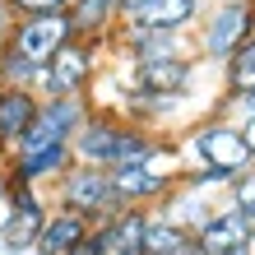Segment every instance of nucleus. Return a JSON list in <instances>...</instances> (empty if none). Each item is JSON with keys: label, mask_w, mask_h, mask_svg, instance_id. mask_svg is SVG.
I'll return each mask as SVG.
<instances>
[{"label": "nucleus", "mask_w": 255, "mask_h": 255, "mask_svg": "<svg viewBox=\"0 0 255 255\" xmlns=\"http://www.w3.org/2000/svg\"><path fill=\"white\" fill-rule=\"evenodd\" d=\"M98 74V42L70 37L37 74V98H79Z\"/></svg>", "instance_id": "5"}, {"label": "nucleus", "mask_w": 255, "mask_h": 255, "mask_svg": "<svg viewBox=\"0 0 255 255\" xmlns=\"http://www.w3.org/2000/svg\"><path fill=\"white\" fill-rule=\"evenodd\" d=\"M65 255H112V251H107V237H102V228L93 223V228H88V232H84V237H79V242H74Z\"/></svg>", "instance_id": "21"}, {"label": "nucleus", "mask_w": 255, "mask_h": 255, "mask_svg": "<svg viewBox=\"0 0 255 255\" xmlns=\"http://www.w3.org/2000/svg\"><path fill=\"white\" fill-rule=\"evenodd\" d=\"M93 228L84 214H74V209H56V214H47V223H42L37 242H33V255H65L79 237Z\"/></svg>", "instance_id": "14"}, {"label": "nucleus", "mask_w": 255, "mask_h": 255, "mask_svg": "<svg viewBox=\"0 0 255 255\" xmlns=\"http://www.w3.org/2000/svg\"><path fill=\"white\" fill-rule=\"evenodd\" d=\"M195 28H200V33H195L200 56L223 65L255 33V0H218V5L204 14V23H195Z\"/></svg>", "instance_id": "2"}, {"label": "nucleus", "mask_w": 255, "mask_h": 255, "mask_svg": "<svg viewBox=\"0 0 255 255\" xmlns=\"http://www.w3.org/2000/svg\"><path fill=\"white\" fill-rule=\"evenodd\" d=\"M162 158H167V148L153 153L148 162H121V167H107L112 172V190H116V200H121L126 209L153 204V200H162V195L176 186V176H181V172L162 167Z\"/></svg>", "instance_id": "7"}, {"label": "nucleus", "mask_w": 255, "mask_h": 255, "mask_svg": "<svg viewBox=\"0 0 255 255\" xmlns=\"http://www.w3.org/2000/svg\"><path fill=\"white\" fill-rule=\"evenodd\" d=\"M37 93L33 88H14V84H0V153H14V144L28 134V126H33L37 116Z\"/></svg>", "instance_id": "10"}, {"label": "nucleus", "mask_w": 255, "mask_h": 255, "mask_svg": "<svg viewBox=\"0 0 255 255\" xmlns=\"http://www.w3.org/2000/svg\"><path fill=\"white\" fill-rule=\"evenodd\" d=\"M186 228H176L172 218H162V214H148V228H144V255H176L186 242Z\"/></svg>", "instance_id": "18"}, {"label": "nucleus", "mask_w": 255, "mask_h": 255, "mask_svg": "<svg viewBox=\"0 0 255 255\" xmlns=\"http://www.w3.org/2000/svg\"><path fill=\"white\" fill-rule=\"evenodd\" d=\"M121 130H126L121 116H112V112H88V121L74 130V139H70L74 162L112 167V162H116V144H121Z\"/></svg>", "instance_id": "9"}, {"label": "nucleus", "mask_w": 255, "mask_h": 255, "mask_svg": "<svg viewBox=\"0 0 255 255\" xmlns=\"http://www.w3.org/2000/svg\"><path fill=\"white\" fill-rule=\"evenodd\" d=\"M139 5H144V0H112V9H116V23H121V19H130V14L139 9Z\"/></svg>", "instance_id": "23"}, {"label": "nucleus", "mask_w": 255, "mask_h": 255, "mask_svg": "<svg viewBox=\"0 0 255 255\" xmlns=\"http://www.w3.org/2000/svg\"><path fill=\"white\" fill-rule=\"evenodd\" d=\"M56 200H61V209L84 214L88 223H102V218H112V214L126 209L116 200V190H112V172L93 167V162H70V167L56 176Z\"/></svg>", "instance_id": "1"}, {"label": "nucleus", "mask_w": 255, "mask_h": 255, "mask_svg": "<svg viewBox=\"0 0 255 255\" xmlns=\"http://www.w3.org/2000/svg\"><path fill=\"white\" fill-rule=\"evenodd\" d=\"M228 204H232V209H242V214L255 223V167H246V172H237V176H232V186H228Z\"/></svg>", "instance_id": "19"}, {"label": "nucleus", "mask_w": 255, "mask_h": 255, "mask_svg": "<svg viewBox=\"0 0 255 255\" xmlns=\"http://www.w3.org/2000/svg\"><path fill=\"white\" fill-rule=\"evenodd\" d=\"M176 255H214V251H209V246H200L195 237H186V242H181V251H176Z\"/></svg>", "instance_id": "24"}, {"label": "nucleus", "mask_w": 255, "mask_h": 255, "mask_svg": "<svg viewBox=\"0 0 255 255\" xmlns=\"http://www.w3.org/2000/svg\"><path fill=\"white\" fill-rule=\"evenodd\" d=\"M214 5H218V0H214Z\"/></svg>", "instance_id": "27"}, {"label": "nucleus", "mask_w": 255, "mask_h": 255, "mask_svg": "<svg viewBox=\"0 0 255 255\" xmlns=\"http://www.w3.org/2000/svg\"><path fill=\"white\" fill-rule=\"evenodd\" d=\"M251 251H255V242H251Z\"/></svg>", "instance_id": "26"}, {"label": "nucleus", "mask_w": 255, "mask_h": 255, "mask_svg": "<svg viewBox=\"0 0 255 255\" xmlns=\"http://www.w3.org/2000/svg\"><path fill=\"white\" fill-rule=\"evenodd\" d=\"M107 237L112 255H144V228H148V209H121V214L98 223Z\"/></svg>", "instance_id": "15"}, {"label": "nucleus", "mask_w": 255, "mask_h": 255, "mask_svg": "<svg viewBox=\"0 0 255 255\" xmlns=\"http://www.w3.org/2000/svg\"><path fill=\"white\" fill-rule=\"evenodd\" d=\"M195 79L190 56H158V61H130V88L148 98H181Z\"/></svg>", "instance_id": "8"}, {"label": "nucleus", "mask_w": 255, "mask_h": 255, "mask_svg": "<svg viewBox=\"0 0 255 255\" xmlns=\"http://www.w3.org/2000/svg\"><path fill=\"white\" fill-rule=\"evenodd\" d=\"M200 5L204 0H144L139 9L130 14V28H158V33H190L200 23Z\"/></svg>", "instance_id": "11"}, {"label": "nucleus", "mask_w": 255, "mask_h": 255, "mask_svg": "<svg viewBox=\"0 0 255 255\" xmlns=\"http://www.w3.org/2000/svg\"><path fill=\"white\" fill-rule=\"evenodd\" d=\"M186 148L195 153V162H200V167H218V172H228V176H237V172L255 167L251 148H246V139H242V126H237V121H228V116L200 121V126L190 130Z\"/></svg>", "instance_id": "4"}, {"label": "nucleus", "mask_w": 255, "mask_h": 255, "mask_svg": "<svg viewBox=\"0 0 255 255\" xmlns=\"http://www.w3.org/2000/svg\"><path fill=\"white\" fill-rule=\"evenodd\" d=\"M223 255H255L251 246H232V251H223Z\"/></svg>", "instance_id": "25"}, {"label": "nucleus", "mask_w": 255, "mask_h": 255, "mask_svg": "<svg viewBox=\"0 0 255 255\" xmlns=\"http://www.w3.org/2000/svg\"><path fill=\"white\" fill-rule=\"evenodd\" d=\"M70 162H74L70 144H42V148H28V153H9V172L5 176L28 181V186H42V181H56Z\"/></svg>", "instance_id": "12"}, {"label": "nucleus", "mask_w": 255, "mask_h": 255, "mask_svg": "<svg viewBox=\"0 0 255 255\" xmlns=\"http://www.w3.org/2000/svg\"><path fill=\"white\" fill-rule=\"evenodd\" d=\"M5 204L9 209H5V223H0V251L5 255H28L51 209H47L37 186L14 181V176H5Z\"/></svg>", "instance_id": "3"}, {"label": "nucleus", "mask_w": 255, "mask_h": 255, "mask_svg": "<svg viewBox=\"0 0 255 255\" xmlns=\"http://www.w3.org/2000/svg\"><path fill=\"white\" fill-rule=\"evenodd\" d=\"M237 126H242V139H246L251 158H255V112H251V116H242V121H237Z\"/></svg>", "instance_id": "22"}, {"label": "nucleus", "mask_w": 255, "mask_h": 255, "mask_svg": "<svg viewBox=\"0 0 255 255\" xmlns=\"http://www.w3.org/2000/svg\"><path fill=\"white\" fill-rule=\"evenodd\" d=\"M70 37H74V28H70V14H65V9H61V14H19V23L9 28L5 47H14L28 65L42 70Z\"/></svg>", "instance_id": "6"}, {"label": "nucleus", "mask_w": 255, "mask_h": 255, "mask_svg": "<svg viewBox=\"0 0 255 255\" xmlns=\"http://www.w3.org/2000/svg\"><path fill=\"white\" fill-rule=\"evenodd\" d=\"M70 5L74 0H5V9H14V14H61Z\"/></svg>", "instance_id": "20"}, {"label": "nucleus", "mask_w": 255, "mask_h": 255, "mask_svg": "<svg viewBox=\"0 0 255 255\" xmlns=\"http://www.w3.org/2000/svg\"><path fill=\"white\" fill-rule=\"evenodd\" d=\"M195 242L200 246H209L214 255H223V251H232V246H251L255 242V223L242 214V209H214V214H209V223L200 232H195Z\"/></svg>", "instance_id": "13"}, {"label": "nucleus", "mask_w": 255, "mask_h": 255, "mask_svg": "<svg viewBox=\"0 0 255 255\" xmlns=\"http://www.w3.org/2000/svg\"><path fill=\"white\" fill-rule=\"evenodd\" d=\"M65 14H70L74 37H88V42H102V37L116 28V9H112V0H74Z\"/></svg>", "instance_id": "16"}, {"label": "nucleus", "mask_w": 255, "mask_h": 255, "mask_svg": "<svg viewBox=\"0 0 255 255\" xmlns=\"http://www.w3.org/2000/svg\"><path fill=\"white\" fill-rule=\"evenodd\" d=\"M223 79H228V93H255V33L223 61Z\"/></svg>", "instance_id": "17"}]
</instances>
